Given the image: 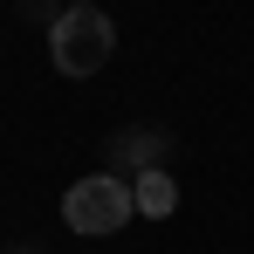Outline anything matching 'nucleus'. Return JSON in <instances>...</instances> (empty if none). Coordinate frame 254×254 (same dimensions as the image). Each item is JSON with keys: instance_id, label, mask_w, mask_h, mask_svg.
<instances>
[{"instance_id": "f03ea898", "label": "nucleus", "mask_w": 254, "mask_h": 254, "mask_svg": "<svg viewBox=\"0 0 254 254\" xmlns=\"http://www.w3.org/2000/svg\"><path fill=\"white\" fill-rule=\"evenodd\" d=\"M130 213H137V199L117 172H89L62 192V227H76V234H117Z\"/></svg>"}, {"instance_id": "20e7f679", "label": "nucleus", "mask_w": 254, "mask_h": 254, "mask_svg": "<svg viewBox=\"0 0 254 254\" xmlns=\"http://www.w3.org/2000/svg\"><path fill=\"white\" fill-rule=\"evenodd\" d=\"M69 7H89V0H69Z\"/></svg>"}, {"instance_id": "7ed1b4c3", "label": "nucleus", "mask_w": 254, "mask_h": 254, "mask_svg": "<svg viewBox=\"0 0 254 254\" xmlns=\"http://www.w3.org/2000/svg\"><path fill=\"white\" fill-rule=\"evenodd\" d=\"M130 199H137V213H144V220H165V213L179 206V186H172L165 165H144L137 179H130Z\"/></svg>"}, {"instance_id": "f257e3e1", "label": "nucleus", "mask_w": 254, "mask_h": 254, "mask_svg": "<svg viewBox=\"0 0 254 254\" xmlns=\"http://www.w3.org/2000/svg\"><path fill=\"white\" fill-rule=\"evenodd\" d=\"M48 55H55L62 76H96V69L117 55V28H110V14H96V7H62L55 28H48Z\"/></svg>"}]
</instances>
